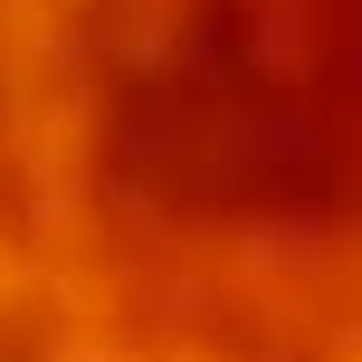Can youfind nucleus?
<instances>
[{"instance_id": "nucleus-1", "label": "nucleus", "mask_w": 362, "mask_h": 362, "mask_svg": "<svg viewBox=\"0 0 362 362\" xmlns=\"http://www.w3.org/2000/svg\"><path fill=\"white\" fill-rule=\"evenodd\" d=\"M0 362H362V0H0Z\"/></svg>"}]
</instances>
